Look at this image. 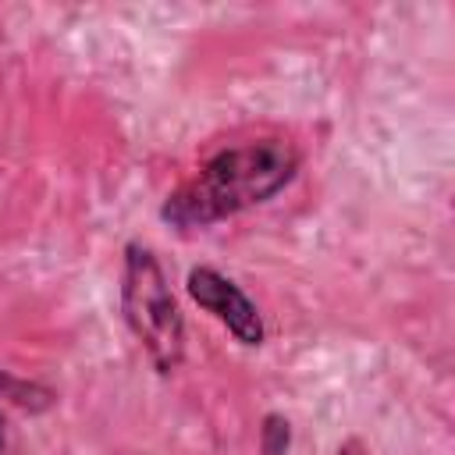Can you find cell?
<instances>
[{
  "label": "cell",
  "instance_id": "1",
  "mask_svg": "<svg viewBox=\"0 0 455 455\" xmlns=\"http://www.w3.org/2000/svg\"><path fill=\"white\" fill-rule=\"evenodd\" d=\"M299 171V153L284 139H252L217 149L160 206L171 228H210L249 206L274 199Z\"/></svg>",
  "mask_w": 455,
  "mask_h": 455
},
{
  "label": "cell",
  "instance_id": "2",
  "mask_svg": "<svg viewBox=\"0 0 455 455\" xmlns=\"http://www.w3.org/2000/svg\"><path fill=\"white\" fill-rule=\"evenodd\" d=\"M121 309L153 366L160 373H174L185 359V320L156 252L142 242H128L124 249Z\"/></svg>",
  "mask_w": 455,
  "mask_h": 455
},
{
  "label": "cell",
  "instance_id": "3",
  "mask_svg": "<svg viewBox=\"0 0 455 455\" xmlns=\"http://www.w3.org/2000/svg\"><path fill=\"white\" fill-rule=\"evenodd\" d=\"M188 295H192V302H199L206 313H213L231 334H235V341H242V345H263V316H259V309H256V302L231 281V277H224L220 270H213V267H196V270H188Z\"/></svg>",
  "mask_w": 455,
  "mask_h": 455
},
{
  "label": "cell",
  "instance_id": "4",
  "mask_svg": "<svg viewBox=\"0 0 455 455\" xmlns=\"http://www.w3.org/2000/svg\"><path fill=\"white\" fill-rule=\"evenodd\" d=\"M288 444H291V427H288V419L277 416V412L263 416V427H259V451H263V455H284Z\"/></svg>",
  "mask_w": 455,
  "mask_h": 455
},
{
  "label": "cell",
  "instance_id": "5",
  "mask_svg": "<svg viewBox=\"0 0 455 455\" xmlns=\"http://www.w3.org/2000/svg\"><path fill=\"white\" fill-rule=\"evenodd\" d=\"M338 455H370L366 448H363V441H355V437H348L341 448H338Z\"/></svg>",
  "mask_w": 455,
  "mask_h": 455
},
{
  "label": "cell",
  "instance_id": "6",
  "mask_svg": "<svg viewBox=\"0 0 455 455\" xmlns=\"http://www.w3.org/2000/svg\"><path fill=\"white\" fill-rule=\"evenodd\" d=\"M0 451H4V419H0Z\"/></svg>",
  "mask_w": 455,
  "mask_h": 455
}]
</instances>
